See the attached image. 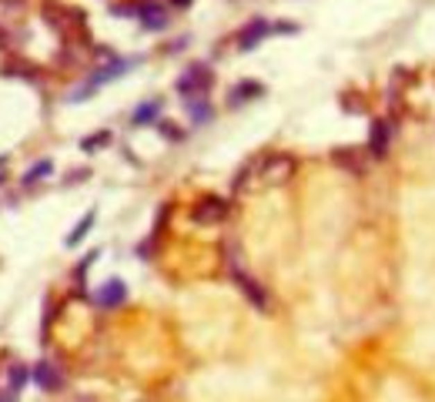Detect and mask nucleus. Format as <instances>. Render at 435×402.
<instances>
[{
  "instance_id": "nucleus-19",
  "label": "nucleus",
  "mask_w": 435,
  "mask_h": 402,
  "mask_svg": "<svg viewBox=\"0 0 435 402\" xmlns=\"http://www.w3.org/2000/svg\"><path fill=\"white\" fill-rule=\"evenodd\" d=\"M3 44H7V40H3V34H0V47H3Z\"/></svg>"
},
{
  "instance_id": "nucleus-17",
  "label": "nucleus",
  "mask_w": 435,
  "mask_h": 402,
  "mask_svg": "<svg viewBox=\"0 0 435 402\" xmlns=\"http://www.w3.org/2000/svg\"><path fill=\"white\" fill-rule=\"evenodd\" d=\"M174 7H191V0H171Z\"/></svg>"
},
{
  "instance_id": "nucleus-14",
  "label": "nucleus",
  "mask_w": 435,
  "mask_h": 402,
  "mask_svg": "<svg viewBox=\"0 0 435 402\" xmlns=\"http://www.w3.org/2000/svg\"><path fill=\"white\" fill-rule=\"evenodd\" d=\"M51 174H54V161H51V158H44L40 165H34L31 171L24 174V188H31L34 181H44V178H51Z\"/></svg>"
},
{
  "instance_id": "nucleus-2",
  "label": "nucleus",
  "mask_w": 435,
  "mask_h": 402,
  "mask_svg": "<svg viewBox=\"0 0 435 402\" xmlns=\"http://www.w3.org/2000/svg\"><path fill=\"white\" fill-rule=\"evenodd\" d=\"M174 87H178V94L181 97H205V91H208L211 87V67L208 64H191L188 71H185V74L178 77V84H174Z\"/></svg>"
},
{
  "instance_id": "nucleus-3",
  "label": "nucleus",
  "mask_w": 435,
  "mask_h": 402,
  "mask_svg": "<svg viewBox=\"0 0 435 402\" xmlns=\"http://www.w3.org/2000/svg\"><path fill=\"white\" fill-rule=\"evenodd\" d=\"M231 205H228L225 198H218V194H205L198 205H194V221H201V225H214V221H225Z\"/></svg>"
},
{
  "instance_id": "nucleus-7",
  "label": "nucleus",
  "mask_w": 435,
  "mask_h": 402,
  "mask_svg": "<svg viewBox=\"0 0 435 402\" xmlns=\"http://www.w3.org/2000/svg\"><path fill=\"white\" fill-rule=\"evenodd\" d=\"M268 34H271V27H268L265 20H251V24H245V27L238 31L234 44H238V51H251V47H258Z\"/></svg>"
},
{
  "instance_id": "nucleus-1",
  "label": "nucleus",
  "mask_w": 435,
  "mask_h": 402,
  "mask_svg": "<svg viewBox=\"0 0 435 402\" xmlns=\"http://www.w3.org/2000/svg\"><path fill=\"white\" fill-rule=\"evenodd\" d=\"M134 67V60H124V58H111L101 71H94V74L87 77V84H80L74 94H71V101H84V97H91L97 91V87H104V84H111L114 77H121V74H128Z\"/></svg>"
},
{
  "instance_id": "nucleus-5",
  "label": "nucleus",
  "mask_w": 435,
  "mask_h": 402,
  "mask_svg": "<svg viewBox=\"0 0 435 402\" xmlns=\"http://www.w3.org/2000/svg\"><path fill=\"white\" fill-rule=\"evenodd\" d=\"M231 278H234L238 285L245 288V295H248V302H251V305H255V308H268V292L258 285L255 278H248L238 262H231Z\"/></svg>"
},
{
  "instance_id": "nucleus-13",
  "label": "nucleus",
  "mask_w": 435,
  "mask_h": 402,
  "mask_svg": "<svg viewBox=\"0 0 435 402\" xmlns=\"http://www.w3.org/2000/svg\"><path fill=\"white\" fill-rule=\"evenodd\" d=\"M91 228H94V211H87V215H84V218L77 221L74 228H71V235L64 238V245H71V249H74V245H80V238H84V235H87Z\"/></svg>"
},
{
  "instance_id": "nucleus-6",
  "label": "nucleus",
  "mask_w": 435,
  "mask_h": 402,
  "mask_svg": "<svg viewBox=\"0 0 435 402\" xmlns=\"http://www.w3.org/2000/svg\"><path fill=\"white\" fill-rule=\"evenodd\" d=\"M124 299H128V285L121 282V278H108L104 285L94 292V302L101 308H117L124 305Z\"/></svg>"
},
{
  "instance_id": "nucleus-4",
  "label": "nucleus",
  "mask_w": 435,
  "mask_h": 402,
  "mask_svg": "<svg viewBox=\"0 0 435 402\" xmlns=\"http://www.w3.org/2000/svg\"><path fill=\"white\" fill-rule=\"evenodd\" d=\"M137 20H141L144 31H164L171 24L168 7H164L161 0H141V3H137Z\"/></svg>"
},
{
  "instance_id": "nucleus-10",
  "label": "nucleus",
  "mask_w": 435,
  "mask_h": 402,
  "mask_svg": "<svg viewBox=\"0 0 435 402\" xmlns=\"http://www.w3.org/2000/svg\"><path fill=\"white\" fill-rule=\"evenodd\" d=\"M262 94H265V87H262L258 81H245V84H238V87L228 94V104H231V108H241L245 101H251V97H262Z\"/></svg>"
},
{
  "instance_id": "nucleus-12",
  "label": "nucleus",
  "mask_w": 435,
  "mask_h": 402,
  "mask_svg": "<svg viewBox=\"0 0 435 402\" xmlns=\"http://www.w3.org/2000/svg\"><path fill=\"white\" fill-rule=\"evenodd\" d=\"M157 115H161V101L154 97V101L137 104V111L131 115V121H134V124H151V121H157Z\"/></svg>"
},
{
  "instance_id": "nucleus-15",
  "label": "nucleus",
  "mask_w": 435,
  "mask_h": 402,
  "mask_svg": "<svg viewBox=\"0 0 435 402\" xmlns=\"http://www.w3.org/2000/svg\"><path fill=\"white\" fill-rule=\"evenodd\" d=\"M108 144H111V131H97V137H84V141H80L84 151H101V148H108Z\"/></svg>"
},
{
  "instance_id": "nucleus-8",
  "label": "nucleus",
  "mask_w": 435,
  "mask_h": 402,
  "mask_svg": "<svg viewBox=\"0 0 435 402\" xmlns=\"http://www.w3.org/2000/svg\"><path fill=\"white\" fill-rule=\"evenodd\" d=\"M389 144H392V124H389V121H375V124H372V137H368L372 154H375V158H385Z\"/></svg>"
},
{
  "instance_id": "nucleus-16",
  "label": "nucleus",
  "mask_w": 435,
  "mask_h": 402,
  "mask_svg": "<svg viewBox=\"0 0 435 402\" xmlns=\"http://www.w3.org/2000/svg\"><path fill=\"white\" fill-rule=\"evenodd\" d=\"M161 134H164L168 141H185V131H181L178 124H171V121H161Z\"/></svg>"
},
{
  "instance_id": "nucleus-11",
  "label": "nucleus",
  "mask_w": 435,
  "mask_h": 402,
  "mask_svg": "<svg viewBox=\"0 0 435 402\" xmlns=\"http://www.w3.org/2000/svg\"><path fill=\"white\" fill-rule=\"evenodd\" d=\"M211 104H208V97H191L188 101V117L194 121V124H208L211 121Z\"/></svg>"
},
{
  "instance_id": "nucleus-9",
  "label": "nucleus",
  "mask_w": 435,
  "mask_h": 402,
  "mask_svg": "<svg viewBox=\"0 0 435 402\" xmlns=\"http://www.w3.org/2000/svg\"><path fill=\"white\" fill-rule=\"evenodd\" d=\"M34 383H37L40 389H47V392H54V389H60V385H64V379H60L57 365L44 359V362L34 365Z\"/></svg>"
},
{
  "instance_id": "nucleus-18",
  "label": "nucleus",
  "mask_w": 435,
  "mask_h": 402,
  "mask_svg": "<svg viewBox=\"0 0 435 402\" xmlns=\"http://www.w3.org/2000/svg\"><path fill=\"white\" fill-rule=\"evenodd\" d=\"M0 402H14V396H10V392H0Z\"/></svg>"
}]
</instances>
